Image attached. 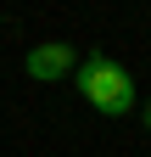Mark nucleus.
<instances>
[{
	"instance_id": "nucleus-1",
	"label": "nucleus",
	"mask_w": 151,
	"mask_h": 157,
	"mask_svg": "<svg viewBox=\"0 0 151 157\" xmlns=\"http://www.w3.org/2000/svg\"><path fill=\"white\" fill-rule=\"evenodd\" d=\"M79 90H84V101L95 112H106V118H123V112L140 107V90H134V78H129V67L112 62L106 51H90L79 62Z\"/></svg>"
},
{
	"instance_id": "nucleus-2",
	"label": "nucleus",
	"mask_w": 151,
	"mask_h": 157,
	"mask_svg": "<svg viewBox=\"0 0 151 157\" xmlns=\"http://www.w3.org/2000/svg\"><path fill=\"white\" fill-rule=\"evenodd\" d=\"M73 67H79V51H73L67 39H45V45H34L23 56V73L39 78V84H56V78H67Z\"/></svg>"
},
{
	"instance_id": "nucleus-3",
	"label": "nucleus",
	"mask_w": 151,
	"mask_h": 157,
	"mask_svg": "<svg viewBox=\"0 0 151 157\" xmlns=\"http://www.w3.org/2000/svg\"><path fill=\"white\" fill-rule=\"evenodd\" d=\"M145 129H151V101H145Z\"/></svg>"
}]
</instances>
